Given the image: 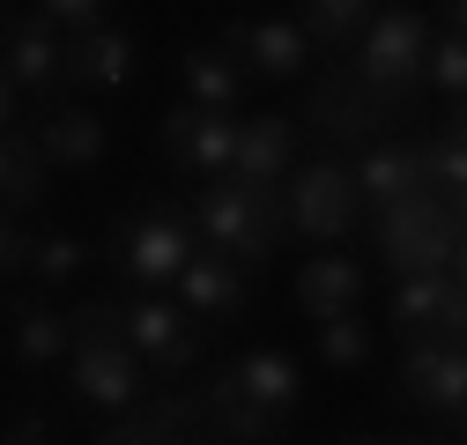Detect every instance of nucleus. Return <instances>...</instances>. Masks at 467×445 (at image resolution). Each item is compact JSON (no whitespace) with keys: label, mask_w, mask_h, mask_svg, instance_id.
<instances>
[{"label":"nucleus","mask_w":467,"mask_h":445,"mask_svg":"<svg viewBox=\"0 0 467 445\" xmlns=\"http://www.w3.org/2000/svg\"><path fill=\"white\" fill-rule=\"evenodd\" d=\"M357 186H364V208H393V201H408V193H423V186H431L423 149H408V141H364Z\"/></svg>","instance_id":"15"},{"label":"nucleus","mask_w":467,"mask_h":445,"mask_svg":"<svg viewBox=\"0 0 467 445\" xmlns=\"http://www.w3.org/2000/svg\"><path fill=\"white\" fill-rule=\"evenodd\" d=\"M67 82H82V89H127L134 82V37L119 23L75 30L67 37Z\"/></svg>","instance_id":"14"},{"label":"nucleus","mask_w":467,"mask_h":445,"mask_svg":"<svg viewBox=\"0 0 467 445\" xmlns=\"http://www.w3.org/2000/svg\"><path fill=\"white\" fill-rule=\"evenodd\" d=\"M245 82H253V75H245V60H238L230 45H193V52H186V97H193V104H223V111H230V104L245 97Z\"/></svg>","instance_id":"23"},{"label":"nucleus","mask_w":467,"mask_h":445,"mask_svg":"<svg viewBox=\"0 0 467 445\" xmlns=\"http://www.w3.org/2000/svg\"><path fill=\"white\" fill-rule=\"evenodd\" d=\"M201 312H186V297L171 305V297H134L127 305V342L156 364V371H186L201 357V334H193Z\"/></svg>","instance_id":"8"},{"label":"nucleus","mask_w":467,"mask_h":445,"mask_svg":"<svg viewBox=\"0 0 467 445\" xmlns=\"http://www.w3.org/2000/svg\"><path fill=\"white\" fill-rule=\"evenodd\" d=\"M364 16H371V0H305V30L319 45H341L348 30H364Z\"/></svg>","instance_id":"29"},{"label":"nucleus","mask_w":467,"mask_h":445,"mask_svg":"<svg viewBox=\"0 0 467 445\" xmlns=\"http://www.w3.org/2000/svg\"><path fill=\"white\" fill-rule=\"evenodd\" d=\"M460 438H467V416H460Z\"/></svg>","instance_id":"37"},{"label":"nucleus","mask_w":467,"mask_h":445,"mask_svg":"<svg viewBox=\"0 0 467 445\" xmlns=\"http://www.w3.org/2000/svg\"><path fill=\"white\" fill-rule=\"evenodd\" d=\"M460 342H467V326H460Z\"/></svg>","instance_id":"38"},{"label":"nucleus","mask_w":467,"mask_h":445,"mask_svg":"<svg viewBox=\"0 0 467 445\" xmlns=\"http://www.w3.org/2000/svg\"><path fill=\"white\" fill-rule=\"evenodd\" d=\"M8 438H16V445H30V438H52V423H45V416H30V409H23V416H16V423H8Z\"/></svg>","instance_id":"33"},{"label":"nucleus","mask_w":467,"mask_h":445,"mask_svg":"<svg viewBox=\"0 0 467 445\" xmlns=\"http://www.w3.org/2000/svg\"><path fill=\"white\" fill-rule=\"evenodd\" d=\"M75 394L97 409H134L149 357L127 342V305H75Z\"/></svg>","instance_id":"1"},{"label":"nucleus","mask_w":467,"mask_h":445,"mask_svg":"<svg viewBox=\"0 0 467 445\" xmlns=\"http://www.w3.org/2000/svg\"><path fill=\"white\" fill-rule=\"evenodd\" d=\"M0 245H8V253H0V260H8V274H30V253H37L30 231H16V222H8V238H0Z\"/></svg>","instance_id":"32"},{"label":"nucleus","mask_w":467,"mask_h":445,"mask_svg":"<svg viewBox=\"0 0 467 445\" xmlns=\"http://www.w3.org/2000/svg\"><path fill=\"white\" fill-rule=\"evenodd\" d=\"M393 319L400 326H467V283L452 267H423V274H393Z\"/></svg>","instance_id":"13"},{"label":"nucleus","mask_w":467,"mask_h":445,"mask_svg":"<svg viewBox=\"0 0 467 445\" xmlns=\"http://www.w3.org/2000/svg\"><path fill=\"white\" fill-rule=\"evenodd\" d=\"M238 119H230L223 104H171L163 111V127H156V149L171 156V163H186V171H230L238 163Z\"/></svg>","instance_id":"7"},{"label":"nucleus","mask_w":467,"mask_h":445,"mask_svg":"<svg viewBox=\"0 0 467 445\" xmlns=\"http://www.w3.org/2000/svg\"><path fill=\"white\" fill-rule=\"evenodd\" d=\"M193 401H156V409H111V423L97 430L104 445H156V438H193Z\"/></svg>","instance_id":"24"},{"label":"nucleus","mask_w":467,"mask_h":445,"mask_svg":"<svg viewBox=\"0 0 467 445\" xmlns=\"http://www.w3.org/2000/svg\"><path fill=\"white\" fill-rule=\"evenodd\" d=\"M452 30H467V0H452Z\"/></svg>","instance_id":"36"},{"label":"nucleus","mask_w":467,"mask_h":445,"mask_svg":"<svg viewBox=\"0 0 467 445\" xmlns=\"http://www.w3.org/2000/svg\"><path fill=\"white\" fill-rule=\"evenodd\" d=\"M30 134H37V149L52 156V171H97L104 149H111V134H104L97 111H45Z\"/></svg>","instance_id":"16"},{"label":"nucleus","mask_w":467,"mask_h":445,"mask_svg":"<svg viewBox=\"0 0 467 445\" xmlns=\"http://www.w3.org/2000/svg\"><path fill=\"white\" fill-rule=\"evenodd\" d=\"M452 274H460V283H467V238H460V253H452Z\"/></svg>","instance_id":"35"},{"label":"nucleus","mask_w":467,"mask_h":445,"mask_svg":"<svg viewBox=\"0 0 467 445\" xmlns=\"http://www.w3.org/2000/svg\"><path fill=\"white\" fill-rule=\"evenodd\" d=\"M201 222H186L179 208H141L119 222V267H127V283L141 290H163V283H179L186 260L201 253Z\"/></svg>","instance_id":"5"},{"label":"nucleus","mask_w":467,"mask_h":445,"mask_svg":"<svg viewBox=\"0 0 467 445\" xmlns=\"http://www.w3.org/2000/svg\"><path fill=\"white\" fill-rule=\"evenodd\" d=\"M400 386L416 401L460 416L467 409V342H460V334H452V342H431V334H423V342H408L400 349Z\"/></svg>","instance_id":"12"},{"label":"nucleus","mask_w":467,"mask_h":445,"mask_svg":"<svg viewBox=\"0 0 467 445\" xmlns=\"http://www.w3.org/2000/svg\"><path fill=\"white\" fill-rule=\"evenodd\" d=\"M230 371H238V386H245L260 409H275V416H289V409H297V394H305L297 357H289V349H253V357H238Z\"/></svg>","instance_id":"22"},{"label":"nucleus","mask_w":467,"mask_h":445,"mask_svg":"<svg viewBox=\"0 0 467 445\" xmlns=\"http://www.w3.org/2000/svg\"><path fill=\"white\" fill-rule=\"evenodd\" d=\"M460 238H467V215H460L438 186L408 193V201H393V208H379V253H386V267H393V274L452 267Z\"/></svg>","instance_id":"3"},{"label":"nucleus","mask_w":467,"mask_h":445,"mask_svg":"<svg viewBox=\"0 0 467 445\" xmlns=\"http://www.w3.org/2000/svg\"><path fill=\"white\" fill-rule=\"evenodd\" d=\"M245 267H253V260L223 253V245H201V253L186 260V274H179L186 312H201V319H238V312H245V297H253Z\"/></svg>","instance_id":"11"},{"label":"nucleus","mask_w":467,"mask_h":445,"mask_svg":"<svg viewBox=\"0 0 467 445\" xmlns=\"http://www.w3.org/2000/svg\"><path fill=\"white\" fill-rule=\"evenodd\" d=\"M452 134H467V97H452Z\"/></svg>","instance_id":"34"},{"label":"nucleus","mask_w":467,"mask_h":445,"mask_svg":"<svg viewBox=\"0 0 467 445\" xmlns=\"http://www.w3.org/2000/svg\"><path fill=\"white\" fill-rule=\"evenodd\" d=\"M37 8H45L52 23H60V30H97L111 0H37Z\"/></svg>","instance_id":"31"},{"label":"nucleus","mask_w":467,"mask_h":445,"mask_svg":"<svg viewBox=\"0 0 467 445\" xmlns=\"http://www.w3.org/2000/svg\"><path fill=\"white\" fill-rule=\"evenodd\" d=\"M82 260H89V245H82L75 231H45V238H37V253H30V274L52 290V283H75Z\"/></svg>","instance_id":"28"},{"label":"nucleus","mask_w":467,"mask_h":445,"mask_svg":"<svg viewBox=\"0 0 467 445\" xmlns=\"http://www.w3.org/2000/svg\"><path fill=\"white\" fill-rule=\"evenodd\" d=\"M223 45L245 60V75H260V82H289V75H305L312 30H305V23H289V16H260V23H230Z\"/></svg>","instance_id":"9"},{"label":"nucleus","mask_w":467,"mask_h":445,"mask_svg":"<svg viewBox=\"0 0 467 445\" xmlns=\"http://www.w3.org/2000/svg\"><path fill=\"white\" fill-rule=\"evenodd\" d=\"M8 319H16V364L23 371H37V364H60V357H75V319H60V312H45V305H8Z\"/></svg>","instance_id":"20"},{"label":"nucleus","mask_w":467,"mask_h":445,"mask_svg":"<svg viewBox=\"0 0 467 445\" xmlns=\"http://www.w3.org/2000/svg\"><path fill=\"white\" fill-rule=\"evenodd\" d=\"M371 357V326L357 319V312H334V319H319V364H334V371H357Z\"/></svg>","instance_id":"27"},{"label":"nucleus","mask_w":467,"mask_h":445,"mask_svg":"<svg viewBox=\"0 0 467 445\" xmlns=\"http://www.w3.org/2000/svg\"><path fill=\"white\" fill-rule=\"evenodd\" d=\"M45 171H52V156L37 149V134H8V156H0V186H8V208H37L45 201Z\"/></svg>","instance_id":"25"},{"label":"nucleus","mask_w":467,"mask_h":445,"mask_svg":"<svg viewBox=\"0 0 467 445\" xmlns=\"http://www.w3.org/2000/svg\"><path fill=\"white\" fill-rule=\"evenodd\" d=\"M357 297H364V267H357V260H341V253H312V260L297 267V305H305L312 319L357 312Z\"/></svg>","instance_id":"18"},{"label":"nucleus","mask_w":467,"mask_h":445,"mask_svg":"<svg viewBox=\"0 0 467 445\" xmlns=\"http://www.w3.org/2000/svg\"><path fill=\"white\" fill-rule=\"evenodd\" d=\"M431 89H445V97H467V30H452V37H431Z\"/></svg>","instance_id":"30"},{"label":"nucleus","mask_w":467,"mask_h":445,"mask_svg":"<svg viewBox=\"0 0 467 445\" xmlns=\"http://www.w3.org/2000/svg\"><path fill=\"white\" fill-rule=\"evenodd\" d=\"M208 416H215V438H238V445H267V438H282L275 423V409H260L245 386H238V371H223L215 386H208Z\"/></svg>","instance_id":"19"},{"label":"nucleus","mask_w":467,"mask_h":445,"mask_svg":"<svg viewBox=\"0 0 467 445\" xmlns=\"http://www.w3.org/2000/svg\"><path fill=\"white\" fill-rule=\"evenodd\" d=\"M357 82L379 89L386 104H408V97L431 82V23H423L416 8H386V16H371L364 52H357Z\"/></svg>","instance_id":"4"},{"label":"nucleus","mask_w":467,"mask_h":445,"mask_svg":"<svg viewBox=\"0 0 467 445\" xmlns=\"http://www.w3.org/2000/svg\"><path fill=\"white\" fill-rule=\"evenodd\" d=\"M52 30H60V23H52L45 8L8 23V89H23V97H52V89L67 82V45L52 37Z\"/></svg>","instance_id":"10"},{"label":"nucleus","mask_w":467,"mask_h":445,"mask_svg":"<svg viewBox=\"0 0 467 445\" xmlns=\"http://www.w3.org/2000/svg\"><path fill=\"white\" fill-rule=\"evenodd\" d=\"M364 208V186L357 171H341V163H305L297 179L282 186V215H289V231H305V238H341L348 222H357Z\"/></svg>","instance_id":"6"},{"label":"nucleus","mask_w":467,"mask_h":445,"mask_svg":"<svg viewBox=\"0 0 467 445\" xmlns=\"http://www.w3.org/2000/svg\"><path fill=\"white\" fill-rule=\"evenodd\" d=\"M289 163H297V127H289L282 111H260V119H245V134H238V163H230V171L253 179V186H282Z\"/></svg>","instance_id":"17"},{"label":"nucleus","mask_w":467,"mask_h":445,"mask_svg":"<svg viewBox=\"0 0 467 445\" xmlns=\"http://www.w3.org/2000/svg\"><path fill=\"white\" fill-rule=\"evenodd\" d=\"M423 171H431V186L467 215V134H438V141H423Z\"/></svg>","instance_id":"26"},{"label":"nucleus","mask_w":467,"mask_h":445,"mask_svg":"<svg viewBox=\"0 0 467 445\" xmlns=\"http://www.w3.org/2000/svg\"><path fill=\"white\" fill-rule=\"evenodd\" d=\"M193 222H201L208 245L238 253V260H267V245H275V231H282L289 215H282L275 186H253V179H238V171H215V179L193 193Z\"/></svg>","instance_id":"2"},{"label":"nucleus","mask_w":467,"mask_h":445,"mask_svg":"<svg viewBox=\"0 0 467 445\" xmlns=\"http://www.w3.org/2000/svg\"><path fill=\"white\" fill-rule=\"evenodd\" d=\"M379 89H348V82H319L312 89V119L327 127V134H341V141H371L379 134Z\"/></svg>","instance_id":"21"}]
</instances>
